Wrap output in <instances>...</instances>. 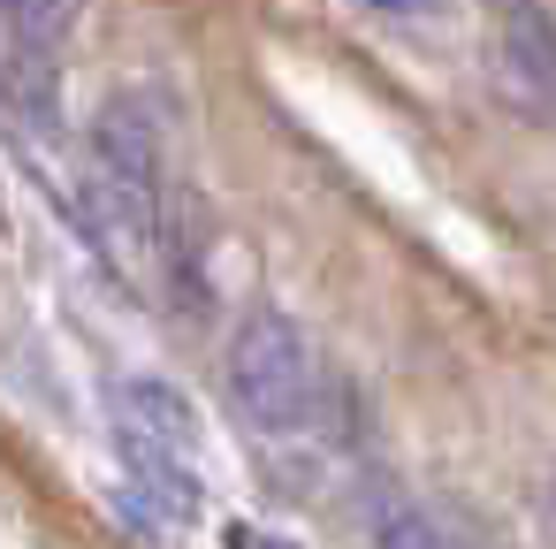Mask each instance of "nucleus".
I'll list each match as a JSON object with an SVG mask.
<instances>
[{
    "mask_svg": "<svg viewBox=\"0 0 556 549\" xmlns=\"http://www.w3.org/2000/svg\"><path fill=\"white\" fill-rule=\"evenodd\" d=\"M85 207L108 252L146 260L161 245V123L138 100H108L92 123V176Z\"/></svg>",
    "mask_w": 556,
    "mask_h": 549,
    "instance_id": "1",
    "label": "nucleus"
},
{
    "mask_svg": "<svg viewBox=\"0 0 556 549\" xmlns=\"http://www.w3.org/2000/svg\"><path fill=\"white\" fill-rule=\"evenodd\" d=\"M313 389H320V374H313V344L298 336V321L244 313L237 336H229V397H237V412L252 427H267V435H290V427L313 420Z\"/></svg>",
    "mask_w": 556,
    "mask_h": 549,
    "instance_id": "2",
    "label": "nucleus"
},
{
    "mask_svg": "<svg viewBox=\"0 0 556 549\" xmlns=\"http://www.w3.org/2000/svg\"><path fill=\"white\" fill-rule=\"evenodd\" d=\"M495 77H503V100L556 130V24L541 9H510L503 16V39H495Z\"/></svg>",
    "mask_w": 556,
    "mask_h": 549,
    "instance_id": "3",
    "label": "nucleus"
},
{
    "mask_svg": "<svg viewBox=\"0 0 556 549\" xmlns=\"http://www.w3.org/2000/svg\"><path fill=\"white\" fill-rule=\"evenodd\" d=\"M123 442V465H130V488L123 496H146L161 519H199V473H191V450H168V442H153V435H138V427H123L115 435Z\"/></svg>",
    "mask_w": 556,
    "mask_h": 549,
    "instance_id": "4",
    "label": "nucleus"
},
{
    "mask_svg": "<svg viewBox=\"0 0 556 549\" xmlns=\"http://www.w3.org/2000/svg\"><path fill=\"white\" fill-rule=\"evenodd\" d=\"M358 534H366V549H442V534H434V519L419 511V496H404L396 481H366L358 488Z\"/></svg>",
    "mask_w": 556,
    "mask_h": 549,
    "instance_id": "5",
    "label": "nucleus"
},
{
    "mask_svg": "<svg viewBox=\"0 0 556 549\" xmlns=\"http://www.w3.org/2000/svg\"><path fill=\"white\" fill-rule=\"evenodd\" d=\"M123 427H138V435H153V442H168V450H199V412H191V397L184 389H168V382H153V374H138V382H123Z\"/></svg>",
    "mask_w": 556,
    "mask_h": 549,
    "instance_id": "6",
    "label": "nucleus"
},
{
    "mask_svg": "<svg viewBox=\"0 0 556 549\" xmlns=\"http://www.w3.org/2000/svg\"><path fill=\"white\" fill-rule=\"evenodd\" d=\"M85 0H9V62H54Z\"/></svg>",
    "mask_w": 556,
    "mask_h": 549,
    "instance_id": "7",
    "label": "nucleus"
},
{
    "mask_svg": "<svg viewBox=\"0 0 556 549\" xmlns=\"http://www.w3.org/2000/svg\"><path fill=\"white\" fill-rule=\"evenodd\" d=\"M222 549H298V541H282V534H267V526H229Z\"/></svg>",
    "mask_w": 556,
    "mask_h": 549,
    "instance_id": "8",
    "label": "nucleus"
},
{
    "mask_svg": "<svg viewBox=\"0 0 556 549\" xmlns=\"http://www.w3.org/2000/svg\"><path fill=\"white\" fill-rule=\"evenodd\" d=\"M533 519H541V534L556 541V465L541 473V488H533Z\"/></svg>",
    "mask_w": 556,
    "mask_h": 549,
    "instance_id": "9",
    "label": "nucleus"
},
{
    "mask_svg": "<svg viewBox=\"0 0 556 549\" xmlns=\"http://www.w3.org/2000/svg\"><path fill=\"white\" fill-rule=\"evenodd\" d=\"M366 9H389V16H419V9H434V0H366Z\"/></svg>",
    "mask_w": 556,
    "mask_h": 549,
    "instance_id": "10",
    "label": "nucleus"
}]
</instances>
